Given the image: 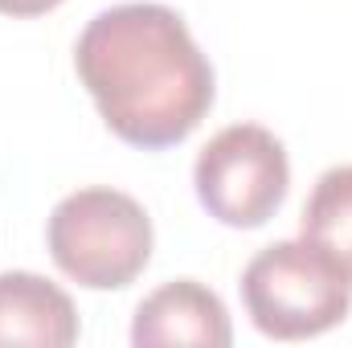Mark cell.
Segmentation results:
<instances>
[{
  "label": "cell",
  "mask_w": 352,
  "mask_h": 348,
  "mask_svg": "<svg viewBox=\"0 0 352 348\" xmlns=\"http://www.w3.org/2000/svg\"><path fill=\"white\" fill-rule=\"evenodd\" d=\"M50 254L62 274L90 291H119L152 259V221L144 205L119 188H78L62 197L45 226Z\"/></svg>",
  "instance_id": "3957f363"
},
{
  "label": "cell",
  "mask_w": 352,
  "mask_h": 348,
  "mask_svg": "<svg viewBox=\"0 0 352 348\" xmlns=\"http://www.w3.org/2000/svg\"><path fill=\"white\" fill-rule=\"evenodd\" d=\"M74 66L102 123L144 152L188 140L213 107L209 58L180 12L156 0L98 12L78 37Z\"/></svg>",
  "instance_id": "6da1fadb"
},
{
  "label": "cell",
  "mask_w": 352,
  "mask_h": 348,
  "mask_svg": "<svg viewBox=\"0 0 352 348\" xmlns=\"http://www.w3.org/2000/svg\"><path fill=\"white\" fill-rule=\"evenodd\" d=\"M74 340H78V312L58 283L29 270L0 274V345L66 348Z\"/></svg>",
  "instance_id": "8992f818"
},
{
  "label": "cell",
  "mask_w": 352,
  "mask_h": 348,
  "mask_svg": "<svg viewBox=\"0 0 352 348\" xmlns=\"http://www.w3.org/2000/svg\"><path fill=\"white\" fill-rule=\"evenodd\" d=\"M242 303L270 340H307L344 324L352 274L307 238L258 250L242 274Z\"/></svg>",
  "instance_id": "7a4b0ae2"
},
{
  "label": "cell",
  "mask_w": 352,
  "mask_h": 348,
  "mask_svg": "<svg viewBox=\"0 0 352 348\" xmlns=\"http://www.w3.org/2000/svg\"><path fill=\"white\" fill-rule=\"evenodd\" d=\"M62 0H0V12L4 17H41L50 8H58Z\"/></svg>",
  "instance_id": "ba28073f"
},
{
  "label": "cell",
  "mask_w": 352,
  "mask_h": 348,
  "mask_svg": "<svg viewBox=\"0 0 352 348\" xmlns=\"http://www.w3.org/2000/svg\"><path fill=\"white\" fill-rule=\"evenodd\" d=\"M299 230L307 242H316L320 250H328L352 274V164L328 168L316 180Z\"/></svg>",
  "instance_id": "52a82bcc"
},
{
  "label": "cell",
  "mask_w": 352,
  "mask_h": 348,
  "mask_svg": "<svg viewBox=\"0 0 352 348\" xmlns=\"http://www.w3.org/2000/svg\"><path fill=\"white\" fill-rule=\"evenodd\" d=\"M230 340H234V328H230L226 303L197 279L164 283L135 307L131 345L140 348H156V345L226 348Z\"/></svg>",
  "instance_id": "5b68a950"
},
{
  "label": "cell",
  "mask_w": 352,
  "mask_h": 348,
  "mask_svg": "<svg viewBox=\"0 0 352 348\" xmlns=\"http://www.w3.org/2000/svg\"><path fill=\"white\" fill-rule=\"evenodd\" d=\"M192 184L209 217L234 230H258L287 201L291 164L274 131L258 123H234L201 148Z\"/></svg>",
  "instance_id": "277c9868"
}]
</instances>
